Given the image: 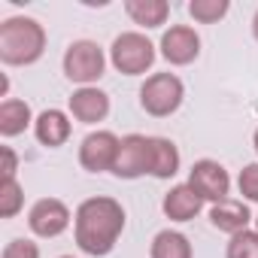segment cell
Wrapping results in <instances>:
<instances>
[{"mask_svg": "<svg viewBox=\"0 0 258 258\" xmlns=\"http://www.w3.org/2000/svg\"><path fill=\"white\" fill-rule=\"evenodd\" d=\"M25 207V188L19 179H0V219H16Z\"/></svg>", "mask_w": 258, "mask_h": 258, "instance_id": "19", "label": "cell"}, {"mask_svg": "<svg viewBox=\"0 0 258 258\" xmlns=\"http://www.w3.org/2000/svg\"><path fill=\"white\" fill-rule=\"evenodd\" d=\"M112 173L118 179H140L149 173V137L143 134H127L121 137Z\"/></svg>", "mask_w": 258, "mask_h": 258, "instance_id": "10", "label": "cell"}, {"mask_svg": "<svg viewBox=\"0 0 258 258\" xmlns=\"http://www.w3.org/2000/svg\"><path fill=\"white\" fill-rule=\"evenodd\" d=\"M73 216H70V207L58 198H40L31 213H28V228L43 237V240H52V237H61L67 228H70Z\"/></svg>", "mask_w": 258, "mask_h": 258, "instance_id": "7", "label": "cell"}, {"mask_svg": "<svg viewBox=\"0 0 258 258\" xmlns=\"http://www.w3.org/2000/svg\"><path fill=\"white\" fill-rule=\"evenodd\" d=\"M118 146H121V140L112 131H91L82 140V146H79V164H82V170H88V173H106L109 170L112 173Z\"/></svg>", "mask_w": 258, "mask_h": 258, "instance_id": "8", "label": "cell"}, {"mask_svg": "<svg viewBox=\"0 0 258 258\" xmlns=\"http://www.w3.org/2000/svg\"><path fill=\"white\" fill-rule=\"evenodd\" d=\"M46 52V28L37 19L13 16L0 22V61L7 67L37 64Z\"/></svg>", "mask_w": 258, "mask_h": 258, "instance_id": "2", "label": "cell"}, {"mask_svg": "<svg viewBox=\"0 0 258 258\" xmlns=\"http://www.w3.org/2000/svg\"><path fill=\"white\" fill-rule=\"evenodd\" d=\"M124 13L131 16L134 25L140 28H161L170 16V4L167 0H124Z\"/></svg>", "mask_w": 258, "mask_h": 258, "instance_id": "17", "label": "cell"}, {"mask_svg": "<svg viewBox=\"0 0 258 258\" xmlns=\"http://www.w3.org/2000/svg\"><path fill=\"white\" fill-rule=\"evenodd\" d=\"M124 231V210L115 198H88L76 207L73 216V234L76 246L85 255L103 258L115 249L118 237Z\"/></svg>", "mask_w": 258, "mask_h": 258, "instance_id": "1", "label": "cell"}, {"mask_svg": "<svg viewBox=\"0 0 258 258\" xmlns=\"http://www.w3.org/2000/svg\"><path fill=\"white\" fill-rule=\"evenodd\" d=\"M0 161H4V179H16V170H19V155L13 146H0Z\"/></svg>", "mask_w": 258, "mask_h": 258, "instance_id": "24", "label": "cell"}, {"mask_svg": "<svg viewBox=\"0 0 258 258\" xmlns=\"http://www.w3.org/2000/svg\"><path fill=\"white\" fill-rule=\"evenodd\" d=\"M64 76L70 82H76L79 88H88L94 85L103 70H106V55L103 49L94 43V40H73L64 52Z\"/></svg>", "mask_w": 258, "mask_h": 258, "instance_id": "5", "label": "cell"}, {"mask_svg": "<svg viewBox=\"0 0 258 258\" xmlns=\"http://www.w3.org/2000/svg\"><path fill=\"white\" fill-rule=\"evenodd\" d=\"M249 222H255V219H252L249 207L243 201H237V198H225V201L210 207V225L216 231L228 234V237H234L240 231H249Z\"/></svg>", "mask_w": 258, "mask_h": 258, "instance_id": "12", "label": "cell"}, {"mask_svg": "<svg viewBox=\"0 0 258 258\" xmlns=\"http://www.w3.org/2000/svg\"><path fill=\"white\" fill-rule=\"evenodd\" d=\"M237 188H240V195H243L246 201L258 204V161H255V164H246V167L240 170Z\"/></svg>", "mask_w": 258, "mask_h": 258, "instance_id": "22", "label": "cell"}, {"mask_svg": "<svg viewBox=\"0 0 258 258\" xmlns=\"http://www.w3.org/2000/svg\"><path fill=\"white\" fill-rule=\"evenodd\" d=\"M185 85L176 73H152L140 85V106L152 118H167L182 106Z\"/></svg>", "mask_w": 258, "mask_h": 258, "instance_id": "4", "label": "cell"}, {"mask_svg": "<svg viewBox=\"0 0 258 258\" xmlns=\"http://www.w3.org/2000/svg\"><path fill=\"white\" fill-rule=\"evenodd\" d=\"M109 61L124 76H143L155 64V43L140 31H124L112 40Z\"/></svg>", "mask_w": 258, "mask_h": 258, "instance_id": "3", "label": "cell"}, {"mask_svg": "<svg viewBox=\"0 0 258 258\" xmlns=\"http://www.w3.org/2000/svg\"><path fill=\"white\" fill-rule=\"evenodd\" d=\"M158 49H161V58H164L167 64L185 67V64L198 61V55H201V37H198V31L188 28V25H170V28L161 34Z\"/></svg>", "mask_w": 258, "mask_h": 258, "instance_id": "9", "label": "cell"}, {"mask_svg": "<svg viewBox=\"0 0 258 258\" xmlns=\"http://www.w3.org/2000/svg\"><path fill=\"white\" fill-rule=\"evenodd\" d=\"M225 258H258V231H240L228 240Z\"/></svg>", "mask_w": 258, "mask_h": 258, "instance_id": "21", "label": "cell"}, {"mask_svg": "<svg viewBox=\"0 0 258 258\" xmlns=\"http://www.w3.org/2000/svg\"><path fill=\"white\" fill-rule=\"evenodd\" d=\"M70 115L82 124H97L109 115V94L100 91L97 85L76 88L70 94Z\"/></svg>", "mask_w": 258, "mask_h": 258, "instance_id": "11", "label": "cell"}, {"mask_svg": "<svg viewBox=\"0 0 258 258\" xmlns=\"http://www.w3.org/2000/svg\"><path fill=\"white\" fill-rule=\"evenodd\" d=\"M252 34H255V40H258V10H255V16H252Z\"/></svg>", "mask_w": 258, "mask_h": 258, "instance_id": "25", "label": "cell"}, {"mask_svg": "<svg viewBox=\"0 0 258 258\" xmlns=\"http://www.w3.org/2000/svg\"><path fill=\"white\" fill-rule=\"evenodd\" d=\"M70 115L61 112V109H43L34 121V137L40 140V146H49V149H58L70 140Z\"/></svg>", "mask_w": 258, "mask_h": 258, "instance_id": "13", "label": "cell"}, {"mask_svg": "<svg viewBox=\"0 0 258 258\" xmlns=\"http://www.w3.org/2000/svg\"><path fill=\"white\" fill-rule=\"evenodd\" d=\"M201 207H204V201L198 198V191H195L188 182L173 185V188L164 195V201H161V210H164V216H167L170 222H191V219L201 213Z\"/></svg>", "mask_w": 258, "mask_h": 258, "instance_id": "15", "label": "cell"}, {"mask_svg": "<svg viewBox=\"0 0 258 258\" xmlns=\"http://www.w3.org/2000/svg\"><path fill=\"white\" fill-rule=\"evenodd\" d=\"M191 243L185 234L179 231H158L152 237V246H149V258H191Z\"/></svg>", "mask_w": 258, "mask_h": 258, "instance_id": "18", "label": "cell"}, {"mask_svg": "<svg viewBox=\"0 0 258 258\" xmlns=\"http://www.w3.org/2000/svg\"><path fill=\"white\" fill-rule=\"evenodd\" d=\"M61 258H73V255H61Z\"/></svg>", "mask_w": 258, "mask_h": 258, "instance_id": "28", "label": "cell"}, {"mask_svg": "<svg viewBox=\"0 0 258 258\" xmlns=\"http://www.w3.org/2000/svg\"><path fill=\"white\" fill-rule=\"evenodd\" d=\"M0 258H40V246L34 240H25V237H16L4 246V255Z\"/></svg>", "mask_w": 258, "mask_h": 258, "instance_id": "23", "label": "cell"}, {"mask_svg": "<svg viewBox=\"0 0 258 258\" xmlns=\"http://www.w3.org/2000/svg\"><path fill=\"white\" fill-rule=\"evenodd\" d=\"M188 185L198 191L201 201H210V204H219V201H225V198L231 195V176H228V170H225L219 161H213V158H201V161L191 164V170H188Z\"/></svg>", "mask_w": 258, "mask_h": 258, "instance_id": "6", "label": "cell"}, {"mask_svg": "<svg viewBox=\"0 0 258 258\" xmlns=\"http://www.w3.org/2000/svg\"><path fill=\"white\" fill-rule=\"evenodd\" d=\"M228 10H231L228 0H191V4H188V16H191L195 22H201V25H216V22H222V19L228 16Z\"/></svg>", "mask_w": 258, "mask_h": 258, "instance_id": "20", "label": "cell"}, {"mask_svg": "<svg viewBox=\"0 0 258 258\" xmlns=\"http://www.w3.org/2000/svg\"><path fill=\"white\" fill-rule=\"evenodd\" d=\"M34 121H37V118H34V112H31V106H28L25 100L7 97L4 103H0V134H4L7 140L25 134Z\"/></svg>", "mask_w": 258, "mask_h": 258, "instance_id": "16", "label": "cell"}, {"mask_svg": "<svg viewBox=\"0 0 258 258\" xmlns=\"http://www.w3.org/2000/svg\"><path fill=\"white\" fill-rule=\"evenodd\" d=\"M255 231H258V216H255Z\"/></svg>", "mask_w": 258, "mask_h": 258, "instance_id": "27", "label": "cell"}, {"mask_svg": "<svg viewBox=\"0 0 258 258\" xmlns=\"http://www.w3.org/2000/svg\"><path fill=\"white\" fill-rule=\"evenodd\" d=\"M182 155L173 140L167 137H149V176L155 179H173L179 173Z\"/></svg>", "mask_w": 258, "mask_h": 258, "instance_id": "14", "label": "cell"}, {"mask_svg": "<svg viewBox=\"0 0 258 258\" xmlns=\"http://www.w3.org/2000/svg\"><path fill=\"white\" fill-rule=\"evenodd\" d=\"M252 146H255V152H258V127H255V134H252Z\"/></svg>", "mask_w": 258, "mask_h": 258, "instance_id": "26", "label": "cell"}]
</instances>
